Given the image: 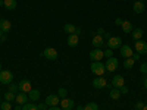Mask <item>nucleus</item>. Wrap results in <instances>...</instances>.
I'll list each match as a JSON object with an SVG mask.
<instances>
[{"mask_svg": "<svg viewBox=\"0 0 147 110\" xmlns=\"http://www.w3.org/2000/svg\"><path fill=\"white\" fill-rule=\"evenodd\" d=\"M110 37H112V35H110V32H106V31H105V34H103V38H106V40H109V38H110Z\"/></svg>", "mask_w": 147, "mask_h": 110, "instance_id": "58836bf2", "label": "nucleus"}, {"mask_svg": "<svg viewBox=\"0 0 147 110\" xmlns=\"http://www.w3.org/2000/svg\"><path fill=\"white\" fill-rule=\"evenodd\" d=\"M66 95H68L66 88H59L57 90V97H59V99H66Z\"/></svg>", "mask_w": 147, "mask_h": 110, "instance_id": "c85d7f7f", "label": "nucleus"}, {"mask_svg": "<svg viewBox=\"0 0 147 110\" xmlns=\"http://www.w3.org/2000/svg\"><path fill=\"white\" fill-rule=\"evenodd\" d=\"M13 82V73L10 70H2L0 72V84L3 85H9Z\"/></svg>", "mask_w": 147, "mask_h": 110, "instance_id": "f257e3e1", "label": "nucleus"}, {"mask_svg": "<svg viewBox=\"0 0 147 110\" xmlns=\"http://www.w3.org/2000/svg\"><path fill=\"white\" fill-rule=\"evenodd\" d=\"M131 34H132V40H136V41H137V40H141V37H143L144 32H143L141 28H136V30H132Z\"/></svg>", "mask_w": 147, "mask_h": 110, "instance_id": "412c9836", "label": "nucleus"}, {"mask_svg": "<svg viewBox=\"0 0 147 110\" xmlns=\"http://www.w3.org/2000/svg\"><path fill=\"white\" fill-rule=\"evenodd\" d=\"M121 28H122V31H124V32H128V34L132 32V25H131L129 21H124V22H122Z\"/></svg>", "mask_w": 147, "mask_h": 110, "instance_id": "4be33fe9", "label": "nucleus"}, {"mask_svg": "<svg viewBox=\"0 0 147 110\" xmlns=\"http://www.w3.org/2000/svg\"><path fill=\"white\" fill-rule=\"evenodd\" d=\"M22 110H38V107L35 103H25L22 106Z\"/></svg>", "mask_w": 147, "mask_h": 110, "instance_id": "a878e982", "label": "nucleus"}, {"mask_svg": "<svg viewBox=\"0 0 147 110\" xmlns=\"http://www.w3.org/2000/svg\"><path fill=\"white\" fill-rule=\"evenodd\" d=\"M138 2H143V3H144V0H138Z\"/></svg>", "mask_w": 147, "mask_h": 110, "instance_id": "864d4df0", "label": "nucleus"}, {"mask_svg": "<svg viewBox=\"0 0 147 110\" xmlns=\"http://www.w3.org/2000/svg\"><path fill=\"white\" fill-rule=\"evenodd\" d=\"M91 72L94 73L96 76H103V73L106 72V68L102 62H93L91 65Z\"/></svg>", "mask_w": 147, "mask_h": 110, "instance_id": "f03ea898", "label": "nucleus"}, {"mask_svg": "<svg viewBox=\"0 0 147 110\" xmlns=\"http://www.w3.org/2000/svg\"><path fill=\"white\" fill-rule=\"evenodd\" d=\"M81 32H82V30H81V28H78V27H77V31H75V34H77V35H80V34H81Z\"/></svg>", "mask_w": 147, "mask_h": 110, "instance_id": "37998d69", "label": "nucleus"}, {"mask_svg": "<svg viewBox=\"0 0 147 110\" xmlns=\"http://www.w3.org/2000/svg\"><path fill=\"white\" fill-rule=\"evenodd\" d=\"M84 110H99V106L97 103H87L84 106Z\"/></svg>", "mask_w": 147, "mask_h": 110, "instance_id": "cd10ccee", "label": "nucleus"}, {"mask_svg": "<svg viewBox=\"0 0 147 110\" xmlns=\"http://www.w3.org/2000/svg\"><path fill=\"white\" fill-rule=\"evenodd\" d=\"M19 91H22V93H30L31 90H32V85H31V81L30 79H22V81H19Z\"/></svg>", "mask_w": 147, "mask_h": 110, "instance_id": "1a4fd4ad", "label": "nucleus"}, {"mask_svg": "<svg viewBox=\"0 0 147 110\" xmlns=\"http://www.w3.org/2000/svg\"><path fill=\"white\" fill-rule=\"evenodd\" d=\"M43 56L47 60H56L57 59V50H56V48H53V47H47V48H44Z\"/></svg>", "mask_w": 147, "mask_h": 110, "instance_id": "423d86ee", "label": "nucleus"}, {"mask_svg": "<svg viewBox=\"0 0 147 110\" xmlns=\"http://www.w3.org/2000/svg\"><path fill=\"white\" fill-rule=\"evenodd\" d=\"M134 65H136V60H134L132 57L125 59V62H124V68L125 69H131V68H134Z\"/></svg>", "mask_w": 147, "mask_h": 110, "instance_id": "393cba45", "label": "nucleus"}, {"mask_svg": "<svg viewBox=\"0 0 147 110\" xmlns=\"http://www.w3.org/2000/svg\"><path fill=\"white\" fill-rule=\"evenodd\" d=\"M134 48L138 54H147V43L143 40H137L136 44H134Z\"/></svg>", "mask_w": 147, "mask_h": 110, "instance_id": "0eeeda50", "label": "nucleus"}, {"mask_svg": "<svg viewBox=\"0 0 147 110\" xmlns=\"http://www.w3.org/2000/svg\"><path fill=\"white\" fill-rule=\"evenodd\" d=\"M143 106H144V103H143V101H137V103H136V109H137V110H141V109H143Z\"/></svg>", "mask_w": 147, "mask_h": 110, "instance_id": "c9c22d12", "label": "nucleus"}, {"mask_svg": "<svg viewBox=\"0 0 147 110\" xmlns=\"http://www.w3.org/2000/svg\"><path fill=\"white\" fill-rule=\"evenodd\" d=\"M140 72L143 73V75H144V73H147V63H143V65H141V68H140Z\"/></svg>", "mask_w": 147, "mask_h": 110, "instance_id": "473e14b6", "label": "nucleus"}, {"mask_svg": "<svg viewBox=\"0 0 147 110\" xmlns=\"http://www.w3.org/2000/svg\"><path fill=\"white\" fill-rule=\"evenodd\" d=\"M124 84H125V79H124V76H122V75H116V76H113V79H112L113 88H121Z\"/></svg>", "mask_w": 147, "mask_h": 110, "instance_id": "dca6fc26", "label": "nucleus"}, {"mask_svg": "<svg viewBox=\"0 0 147 110\" xmlns=\"http://www.w3.org/2000/svg\"><path fill=\"white\" fill-rule=\"evenodd\" d=\"M97 34H99V35H103V34H105V30H103V28H99V30H97Z\"/></svg>", "mask_w": 147, "mask_h": 110, "instance_id": "a19ab883", "label": "nucleus"}, {"mask_svg": "<svg viewBox=\"0 0 147 110\" xmlns=\"http://www.w3.org/2000/svg\"><path fill=\"white\" fill-rule=\"evenodd\" d=\"M0 104H2V97H0Z\"/></svg>", "mask_w": 147, "mask_h": 110, "instance_id": "3c124183", "label": "nucleus"}, {"mask_svg": "<svg viewBox=\"0 0 147 110\" xmlns=\"http://www.w3.org/2000/svg\"><path fill=\"white\" fill-rule=\"evenodd\" d=\"M60 106H62V110H72L74 109V106H75V103H74V100H71V99H62L60 100V103H59Z\"/></svg>", "mask_w": 147, "mask_h": 110, "instance_id": "f8f14e48", "label": "nucleus"}, {"mask_svg": "<svg viewBox=\"0 0 147 110\" xmlns=\"http://www.w3.org/2000/svg\"><path fill=\"white\" fill-rule=\"evenodd\" d=\"M0 6H3V0H0Z\"/></svg>", "mask_w": 147, "mask_h": 110, "instance_id": "8fccbe9b", "label": "nucleus"}, {"mask_svg": "<svg viewBox=\"0 0 147 110\" xmlns=\"http://www.w3.org/2000/svg\"><path fill=\"white\" fill-rule=\"evenodd\" d=\"M3 34H5V32H3V31H2V30H0V37H2V35H3Z\"/></svg>", "mask_w": 147, "mask_h": 110, "instance_id": "09e8293b", "label": "nucleus"}, {"mask_svg": "<svg viewBox=\"0 0 147 110\" xmlns=\"http://www.w3.org/2000/svg\"><path fill=\"white\" fill-rule=\"evenodd\" d=\"M9 91H12V93H16V91H19V85H18V84H15V82L9 84Z\"/></svg>", "mask_w": 147, "mask_h": 110, "instance_id": "7c9ffc66", "label": "nucleus"}, {"mask_svg": "<svg viewBox=\"0 0 147 110\" xmlns=\"http://www.w3.org/2000/svg\"><path fill=\"white\" fill-rule=\"evenodd\" d=\"M78 43H80V35H77V34L68 35V46L69 47H77Z\"/></svg>", "mask_w": 147, "mask_h": 110, "instance_id": "2eb2a0df", "label": "nucleus"}, {"mask_svg": "<svg viewBox=\"0 0 147 110\" xmlns=\"http://www.w3.org/2000/svg\"><path fill=\"white\" fill-rule=\"evenodd\" d=\"M122 22H124V19H121V18H116V19H115V25L121 27V25H122Z\"/></svg>", "mask_w": 147, "mask_h": 110, "instance_id": "e433bc0d", "label": "nucleus"}, {"mask_svg": "<svg viewBox=\"0 0 147 110\" xmlns=\"http://www.w3.org/2000/svg\"><path fill=\"white\" fill-rule=\"evenodd\" d=\"M10 28H12V23H10V21H7V19H0V30H2L3 32H9L10 31Z\"/></svg>", "mask_w": 147, "mask_h": 110, "instance_id": "f3484780", "label": "nucleus"}, {"mask_svg": "<svg viewBox=\"0 0 147 110\" xmlns=\"http://www.w3.org/2000/svg\"><path fill=\"white\" fill-rule=\"evenodd\" d=\"M15 110H22V106H21V104H16V106H15Z\"/></svg>", "mask_w": 147, "mask_h": 110, "instance_id": "c03bdc74", "label": "nucleus"}, {"mask_svg": "<svg viewBox=\"0 0 147 110\" xmlns=\"http://www.w3.org/2000/svg\"><path fill=\"white\" fill-rule=\"evenodd\" d=\"M118 65H119L118 59L112 56V57H109V59L106 60L105 68H106V70H107V72H115V70H116V68H118Z\"/></svg>", "mask_w": 147, "mask_h": 110, "instance_id": "7ed1b4c3", "label": "nucleus"}, {"mask_svg": "<svg viewBox=\"0 0 147 110\" xmlns=\"http://www.w3.org/2000/svg\"><path fill=\"white\" fill-rule=\"evenodd\" d=\"M6 40H7V37H6V35H5V34H3V35H2V37H0V41H2V43H5V41H6Z\"/></svg>", "mask_w": 147, "mask_h": 110, "instance_id": "ea45409f", "label": "nucleus"}, {"mask_svg": "<svg viewBox=\"0 0 147 110\" xmlns=\"http://www.w3.org/2000/svg\"><path fill=\"white\" fill-rule=\"evenodd\" d=\"M15 99H16V95H15V93H12V91H7L6 94H5V100L6 101H15Z\"/></svg>", "mask_w": 147, "mask_h": 110, "instance_id": "bb28decb", "label": "nucleus"}, {"mask_svg": "<svg viewBox=\"0 0 147 110\" xmlns=\"http://www.w3.org/2000/svg\"><path fill=\"white\" fill-rule=\"evenodd\" d=\"M3 6L7 9V10H15L18 3H16V0H3Z\"/></svg>", "mask_w": 147, "mask_h": 110, "instance_id": "a211bd4d", "label": "nucleus"}, {"mask_svg": "<svg viewBox=\"0 0 147 110\" xmlns=\"http://www.w3.org/2000/svg\"><path fill=\"white\" fill-rule=\"evenodd\" d=\"M63 31H65V32H68L69 35H71V34H75V31H77V27H75V25H72V23H65Z\"/></svg>", "mask_w": 147, "mask_h": 110, "instance_id": "b1692460", "label": "nucleus"}, {"mask_svg": "<svg viewBox=\"0 0 147 110\" xmlns=\"http://www.w3.org/2000/svg\"><path fill=\"white\" fill-rule=\"evenodd\" d=\"M132 48L128 46V44H124V46H121V56L122 57H125V59H128V57H132Z\"/></svg>", "mask_w": 147, "mask_h": 110, "instance_id": "4468645a", "label": "nucleus"}, {"mask_svg": "<svg viewBox=\"0 0 147 110\" xmlns=\"http://www.w3.org/2000/svg\"><path fill=\"white\" fill-rule=\"evenodd\" d=\"M77 110H84V106H78V107H77Z\"/></svg>", "mask_w": 147, "mask_h": 110, "instance_id": "49530a36", "label": "nucleus"}, {"mask_svg": "<svg viewBox=\"0 0 147 110\" xmlns=\"http://www.w3.org/2000/svg\"><path fill=\"white\" fill-rule=\"evenodd\" d=\"M113 56V50H112V48H106V50H105V57H112Z\"/></svg>", "mask_w": 147, "mask_h": 110, "instance_id": "2f4dec72", "label": "nucleus"}, {"mask_svg": "<svg viewBox=\"0 0 147 110\" xmlns=\"http://www.w3.org/2000/svg\"><path fill=\"white\" fill-rule=\"evenodd\" d=\"M49 107H52V106H57L59 103H60V99L57 95H55V94H50V95H47L46 97V101H44Z\"/></svg>", "mask_w": 147, "mask_h": 110, "instance_id": "9b49d317", "label": "nucleus"}, {"mask_svg": "<svg viewBox=\"0 0 147 110\" xmlns=\"http://www.w3.org/2000/svg\"><path fill=\"white\" fill-rule=\"evenodd\" d=\"M0 109L2 110H12V103L10 101H5V103L0 104Z\"/></svg>", "mask_w": 147, "mask_h": 110, "instance_id": "c756f323", "label": "nucleus"}, {"mask_svg": "<svg viewBox=\"0 0 147 110\" xmlns=\"http://www.w3.org/2000/svg\"><path fill=\"white\" fill-rule=\"evenodd\" d=\"M109 95H110V99L112 100H118L119 97H121V91H119V88H112L109 91Z\"/></svg>", "mask_w": 147, "mask_h": 110, "instance_id": "5701e85b", "label": "nucleus"}, {"mask_svg": "<svg viewBox=\"0 0 147 110\" xmlns=\"http://www.w3.org/2000/svg\"><path fill=\"white\" fill-rule=\"evenodd\" d=\"M144 88H146V90H147V78H146V79H144Z\"/></svg>", "mask_w": 147, "mask_h": 110, "instance_id": "a18cd8bd", "label": "nucleus"}, {"mask_svg": "<svg viewBox=\"0 0 147 110\" xmlns=\"http://www.w3.org/2000/svg\"><path fill=\"white\" fill-rule=\"evenodd\" d=\"M37 107H38V110H47V104L46 103H41V104H38V106H37Z\"/></svg>", "mask_w": 147, "mask_h": 110, "instance_id": "f704fd0d", "label": "nucleus"}, {"mask_svg": "<svg viewBox=\"0 0 147 110\" xmlns=\"http://www.w3.org/2000/svg\"><path fill=\"white\" fill-rule=\"evenodd\" d=\"M144 9H146V7H144V3H143V2H138V0L132 5V10L136 12V13H143Z\"/></svg>", "mask_w": 147, "mask_h": 110, "instance_id": "6ab92c4d", "label": "nucleus"}, {"mask_svg": "<svg viewBox=\"0 0 147 110\" xmlns=\"http://www.w3.org/2000/svg\"><path fill=\"white\" fill-rule=\"evenodd\" d=\"M28 99H30L31 101H37V100L40 99V91L35 90V88H32V90L28 93Z\"/></svg>", "mask_w": 147, "mask_h": 110, "instance_id": "aec40b11", "label": "nucleus"}, {"mask_svg": "<svg viewBox=\"0 0 147 110\" xmlns=\"http://www.w3.org/2000/svg\"><path fill=\"white\" fill-rule=\"evenodd\" d=\"M91 44L94 48H102L105 46V38H103V35H99V34H96L93 37V40H91Z\"/></svg>", "mask_w": 147, "mask_h": 110, "instance_id": "9d476101", "label": "nucleus"}, {"mask_svg": "<svg viewBox=\"0 0 147 110\" xmlns=\"http://www.w3.org/2000/svg\"><path fill=\"white\" fill-rule=\"evenodd\" d=\"M121 44H122L121 37H110V38L107 40V43H106L107 48H112V50H115V48H121Z\"/></svg>", "mask_w": 147, "mask_h": 110, "instance_id": "20e7f679", "label": "nucleus"}, {"mask_svg": "<svg viewBox=\"0 0 147 110\" xmlns=\"http://www.w3.org/2000/svg\"><path fill=\"white\" fill-rule=\"evenodd\" d=\"M47 110H60V107H57V106H52L50 109H47Z\"/></svg>", "mask_w": 147, "mask_h": 110, "instance_id": "79ce46f5", "label": "nucleus"}, {"mask_svg": "<svg viewBox=\"0 0 147 110\" xmlns=\"http://www.w3.org/2000/svg\"><path fill=\"white\" fill-rule=\"evenodd\" d=\"M105 57V52L102 48H94V50L90 52V59L93 62H100V60Z\"/></svg>", "mask_w": 147, "mask_h": 110, "instance_id": "39448f33", "label": "nucleus"}, {"mask_svg": "<svg viewBox=\"0 0 147 110\" xmlns=\"http://www.w3.org/2000/svg\"><path fill=\"white\" fill-rule=\"evenodd\" d=\"M107 85V81L105 76H96V79H93V87L97 90H102Z\"/></svg>", "mask_w": 147, "mask_h": 110, "instance_id": "6e6552de", "label": "nucleus"}, {"mask_svg": "<svg viewBox=\"0 0 147 110\" xmlns=\"http://www.w3.org/2000/svg\"><path fill=\"white\" fill-rule=\"evenodd\" d=\"M0 72H2V65H0Z\"/></svg>", "mask_w": 147, "mask_h": 110, "instance_id": "603ef678", "label": "nucleus"}, {"mask_svg": "<svg viewBox=\"0 0 147 110\" xmlns=\"http://www.w3.org/2000/svg\"><path fill=\"white\" fill-rule=\"evenodd\" d=\"M119 91H121V94H128V88L125 87V85H122V87L119 88Z\"/></svg>", "mask_w": 147, "mask_h": 110, "instance_id": "72a5a7b5", "label": "nucleus"}, {"mask_svg": "<svg viewBox=\"0 0 147 110\" xmlns=\"http://www.w3.org/2000/svg\"><path fill=\"white\" fill-rule=\"evenodd\" d=\"M28 94L27 93H22V91H19L18 94H16V99H15V101H16V104H21V106H24L25 103H28Z\"/></svg>", "mask_w": 147, "mask_h": 110, "instance_id": "ddd939ff", "label": "nucleus"}, {"mask_svg": "<svg viewBox=\"0 0 147 110\" xmlns=\"http://www.w3.org/2000/svg\"><path fill=\"white\" fill-rule=\"evenodd\" d=\"M140 57H141V54H138V53H134V54H132V59L136 60V62H137V60H138Z\"/></svg>", "mask_w": 147, "mask_h": 110, "instance_id": "4c0bfd02", "label": "nucleus"}, {"mask_svg": "<svg viewBox=\"0 0 147 110\" xmlns=\"http://www.w3.org/2000/svg\"><path fill=\"white\" fill-rule=\"evenodd\" d=\"M141 110H147V104H144V106H143V109H141Z\"/></svg>", "mask_w": 147, "mask_h": 110, "instance_id": "de8ad7c7", "label": "nucleus"}]
</instances>
